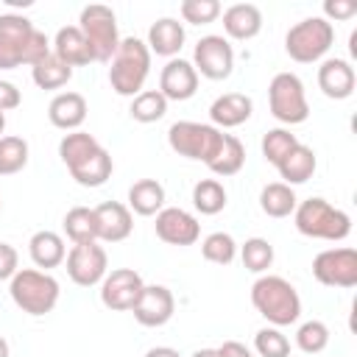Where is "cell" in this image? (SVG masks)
I'll use <instances>...</instances> for the list:
<instances>
[{
	"label": "cell",
	"instance_id": "36",
	"mask_svg": "<svg viewBox=\"0 0 357 357\" xmlns=\"http://www.w3.org/2000/svg\"><path fill=\"white\" fill-rule=\"evenodd\" d=\"M28 165V142L22 137H0V176H14Z\"/></svg>",
	"mask_w": 357,
	"mask_h": 357
},
{
	"label": "cell",
	"instance_id": "28",
	"mask_svg": "<svg viewBox=\"0 0 357 357\" xmlns=\"http://www.w3.org/2000/svg\"><path fill=\"white\" fill-rule=\"evenodd\" d=\"M98 148H100V142H98L92 134H86V131H70V134H64L61 142H59V156H61V162L67 165V170H73V167H78L84 159H89Z\"/></svg>",
	"mask_w": 357,
	"mask_h": 357
},
{
	"label": "cell",
	"instance_id": "4",
	"mask_svg": "<svg viewBox=\"0 0 357 357\" xmlns=\"http://www.w3.org/2000/svg\"><path fill=\"white\" fill-rule=\"evenodd\" d=\"M293 223L304 237L312 240H346L351 234V218L324 198H307L296 204Z\"/></svg>",
	"mask_w": 357,
	"mask_h": 357
},
{
	"label": "cell",
	"instance_id": "35",
	"mask_svg": "<svg viewBox=\"0 0 357 357\" xmlns=\"http://www.w3.org/2000/svg\"><path fill=\"white\" fill-rule=\"evenodd\" d=\"M201 254H204L206 262L229 265V262H234V257H237V243H234V237L226 234V231H212V234L204 237Z\"/></svg>",
	"mask_w": 357,
	"mask_h": 357
},
{
	"label": "cell",
	"instance_id": "32",
	"mask_svg": "<svg viewBox=\"0 0 357 357\" xmlns=\"http://www.w3.org/2000/svg\"><path fill=\"white\" fill-rule=\"evenodd\" d=\"M245 165V148L234 134H223V148L218 151V156L206 165L215 176H234L240 173Z\"/></svg>",
	"mask_w": 357,
	"mask_h": 357
},
{
	"label": "cell",
	"instance_id": "41",
	"mask_svg": "<svg viewBox=\"0 0 357 357\" xmlns=\"http://www.w3.org/2000/svg\"><path fill=\"white\" fill-rule=\"evenodd\" d=\"M178 11L192 25H209L220 17V3L218 0H184Z\"/></svg>",
	"mask_w": 357,
	"mask_h": 357
},
{
	"label": "cell",
	"instance_id": "9",
	"mask_svg": "<svg viewBox=\"0 0 357 357\" xmlns=\"http://www.w3.org/2000/svg\"><path fill=\"white\" fill-rule=\"evenodd\" d=\"M271 114L284 126H298L310 117V103L304 95V84L296 73H276L268 86Z\"/></svg>",
	"mask_w": 357,
	"mask_h": 357
},
{
	"label": "cell",
	"instance_id": "39",
	"mask_svg": "<svg viewBox=\"0 0 357 357\" xmlns=\"http://www.w3.org/2000/svg\"><path fill=\"white\" fill-rule=\"evenodd\" d=\"M296 145H298L296 134H290L287 128H271V131L262 137V156L276 167Z\"/></svg>",
	"mask_w": 357,
	"mask_h": 357
},
{
	"label": "cell",
	"instance_id": "29",
	"mask_svg": "<svg viewBox=\"0 0 357 357\" xmlns=\"http://www.w3.org/2000/svg\"><path fill=\"white\" fill-rule=\"evenodd\" d=\"M296 192L293 187H287L284 181H271L262 187L259 192V206L268 218H287L296 209Z\"/></svg>",
	"mask_w": 357,
	"mask_h": 357
},
{
	"label": "cell",
	"instance_id": "17",
	"mask_svg": "<svg viewBox=\"0 0 357 357\" xmlns=\"http://www.w3.org/2000/svg\"><path fill=\"white\" fill-rule=\"evenodd\" d=\"M354 84H357V75H354V67L346 59H326V61H321V67H318V86H321V92L326 98L346 100V98H351Z\"/></svg>",
	"mask_w": 357,
	"mask_h": 357
},
{
	"label": "cell",
	"instance_id": "7",
	"mask_svg": "<svg viewBox=\"0 0 357 357\" xmlns=\"http://www.w3.org/2000/svg\"><path fill=\"white\" fill-rule=\"evenodd\" d=\"M335 42V28L324 17H307L296 22L284 36V50L298 64H312L326 56Z\"/></svg>",
	"mask_w": 357,
	"mask_h": 357
},
{
	"label": "cell",
	"instance_id": "16",
	"mask_svg": "<svg viewBox=\"0 0 357 357\" xmlns=\"http://www.w3.org/2000/svg\"><path fill=\"white\" fill-rule=\"evenodd\" d=\"M159 92L165 100H190L198 92V73L184 59H170L159 75Z\"/></svg>",
	"mask_w": 357,
	"mask_h": 357
},
{
	"label": "cell",
	"instance_id": "49",
	"mask_svg": "<svg viewBox=\"0 0 357 357\" xmlns=\"http://www.w3.org/2000/svg\"><path fill=\"white\" fill-rule=\"evenodd\" d=\"M3 128H6V114L0 112V134H3Z\"/></svg>",
	"mask_w": 357,
	"mask_h": 357
},
{
	"label": "cell",
	"instance_id": "23",
	"mask_svg": "<svg viewBox=\"0 0 357 357\" xmlns=\"http://www.w3.org/2000/svg\"><path fill=\"white\" fill-rule=\"evenodd\" d=\"M145 45H148L151 53L173 59L184 45V25L173 17H162L148 28V42Z\"/></svg>",
	"mask_w": 357,
	"mask_h": 357
},
{
	"label": "cell",
	"instance_id": "13",
	"mask_svg": "<svg viewBox=\"0 0 357 357\" xmlns=\"http://www.w3.org/2000/svg\"><path fill=\"white\" fill-rule=\"evenodd\" d=\"M142 287H145V282L134 268H117L103 276L100 301H103V307H109L114 312H126V310H134L137 298L142 296Z\"/></svg>",
	"mask_w": 357,
	"mask_h": 357
},
{
	"label": "cell",
	"instance_id": "6",
	"mask_svg": "<svg viewBox=\"0 0 357 357\" xmlns=\"http://www.w3.org/2000/svg\"><path fill=\"white\" fill-rule=\"evenodd\" d=\"M167 142L178 156L198 159V162L209 165L218 156V151L223 148V131L209 123L178 120L167 128Z\"/></svg>",
	"mask_w": 357,
	"mask_h": 357
},
{
	"label": "cell",
	"instance_id": "15",
	"mask_svg": "<svg viewBox=\"0 0 357 357\" xmlns=\"http://www.w3.org/2000/svg\"><path fill=\"white\" fill-rule=\"evenodd\" d=\"M173 310H176V298L165 284H145L131 312L142 326H165L173 318Z\"/></svg>",
	"mask_w": 357,
	"mask_h": 357
},
{
	"label": "cell",
	"instance_id": "47",
	"mask_svg": "<svg viewBox=\"0 0 357 357\" xmlns=\"http://www.w3.org/2000/svg\"><path fill=\"white\" fill-rule=\"evenodd\" d=\"M192 357H218V349H198Z\"/></svg>",
	"mask_w": 357,
	"mask_h": 357
},
{
	"label": "cell",
	"instance_id": "44",
	"mask_svg": "<svg viewBox=\"0 0 357 357\" xmlns=\"http://www.w3.org/2000/svg\"><path fill=\"white\" fill-rule=\"evenodd\" d=\"M20 103H22L20 89H17L11 81H0V112L6 114V112H11V109H17Z\"/></svg>",
	"mask_w": 357,
	"mask_h": 357
},
{
	"label": "cell",
	"instance_id": "42",
	"mask_svg": "<svg viewBox=\"0 0 357 357\" xmlns=\"http://www.w3.org/2000/svg\"><path fill=\"white\" fill-rule=\"evenodd\" d=\"M324 20H351L357 14V3L354 0H326L324 3Z\"/></svg>",
	"mask_w": 357,
	"mask_h": 357
},
{
	"label": "cell",
	"instance_id": "8",
	"mask_svg": "<svg viewBox=\"0 0 357 357\" xmlns=\"http://www.w3.org/2000/svg\"><path fill=\"white\" fill-rule=\"evenodd\" d=\"M78 28L89 45L92 61H112V56L117 53L120 45V33H117V17L109 6L92 3L86 8H81L78 17Z\"/></svg>",
	"mask_w": 357,
	"mask_h": 357
},
{
	"label": "cell",
	"instance_id": "26",
	"mask_svg": "<svg viewBox=\"0 0 357 357\" xmlns=\"http://www.w3.org/2000/svg\"><path fill=\"white\" fill-rule=\"evenodd\" d=\"M128 209L142 218H151L165 209V187L156 178H139L128 190Z\"/></svg>",
	"mask_w": 357,
	"mask_h": 357
},
{
	"label": "cell",
	"instance_id": "1",
	"mask_svg": "<svg viewBox=\"0 0 357 357\" xmlns=\"http://www.w3.org/2000/svg\"><path fill=\"white\" fill-rule=\"evenodd\" d=\"M50 53V42L22 14H0V70L33 67Z\"/></svg>",
	"mask_w": 357,
	"mask_h": 357
},
{
	"label": "cell",
	"instance_id": "3",
	"mask_svg": "<svg viewBox=\"0 0 357 357\" xmlns=\"http://www.w3.org/2000/svg\"><path fill=\"white\" fill-rule=\"evenodd\" d=\"M151 73V50L142 39L126 36L117 45V53L112 56L109 67V84L123 98H137L145 86V78Z\"/></svg>",
	"mask_w": 357,
	"mask_h": 357
},
{
	"label": "cell",
	"instance_id": "40",
	"mask_svg": "<svg viewBox=\"0 0 357 357\" xmlns=\"http://www.w3.org/2000/svg\"><path fill=\"white\" fill-rule=\"evenodd\" d=\"M254 349L259 357H290V340L279 332V326H265L254 335Z\"/></svg>",
	"mask_w": 357,
	"mask_h": 357
},
{
	"label": "cell",
	"instance_id": "25",
	"mask_svg": "<svg viewBox=\"0 0 357 357\" xmlns=\"http://www.w3.org/2000/svg\"><path fill=\"white\" fill-rule=\"evenodd\" d=\"M315 151L312 148H307V145H296L279 165H276V170H279V176L284 178V184L287 187H293V184H304V181H310L312 178V173H315Z\"/></svg>",
	"mask_w": 357,
	"mask_h": 357
},
{
	"label": "cell",
	"instance_id": "38",
	"mask_svg": "<svg viewBox=\"0 0 357 357\" xmlns=\"http://www.w3.org/2000/svg\"><path fill=\"white\" fill-rule=\"evenodd\" d=\"M296 346L304 354H321L329 346V326L324 321H304L296 332Z\"/></svg>",
	"mask_w": 357,
	"mask_h": 357
},
{
	"label": "cell",
	"instance_id": "18",
	"mask_svg": "<svg viewBox=\"0 0 357 357\" xmlns=\"http://www.w3.org/2000/svg\"><path fill=\"white\" fill-rule=\"evenodd\" d=\"M95 218H98V240H103V243H120L134 229L131 209L126 204H120V201L98 204L95 206Z\"/></svg>",
	"mask_w": 357,
	"mask_h": 357
},
{
	"label": "cell",
	"instance_id": "48",
	"mask_svg": "<svg viewBox=\"0 0 357 357\" xmlns=\"http://www.w3.org/2000/svg\"><path fill=\"white\" fill-rule=\"evenodd\" d=\"M0 357H8V343H6L3 335H0Z\"/></svg>",
	"mask_w": 357,
	"mask_h": 357
},
{
	"label": "cell",
	"instance_id": "46",
	"mask_svg": "<svg viewBox=\"0 0 357 357\" xmlns=\"http://www.w3.org/2000/svg\"><path fill=\"white\" fill-rule=\"evenodd\" d=\"M145 357H181V354L176 349H170V346H153V349H148Z\"/></svg>",
	"mask_w": 357,
	"mask_h": 357
},
{
	"label": "cell",
	"instance_id": "27",
	"mask_svg": "<svg viewBox=\"0 0 357 357\" xmlns=\"http://www.w3.org/2000/svg\"><path fill=\"white\" fill-rule=\"evenodd\" d=\"M112 167H114V165H112V156H109V151L100 145L89 159H84L78 167H73L70 176H73L81 187H100V184L109 181Z\"/></svg>",
	"mask_w": 357,
	"mask_h": 357
},
{
	"label": "cell",
	"instance_id": "14",
	"mask_svg": "<svg viewBox=\"0 0 357 357\" xmlns=\"http://www.w3.org/2000/svg\"><path fill=\"white\" fill-rule=\"evenodd\" d=\"M153 226H156V237L167 245H192L201 237L198 220L181 206H167V209L156 212Z\"/></svg>",
	"mask_w": 357,
	"mask_h": 357
},
{
	"label": "cell",
	"instance_id": "43",
	"mask_svg": "<svg viewBox=\"0 0 357 357\" xmlns=\"http://www.w3.org/2000/svg\"><path fill=\"white\" fill-rule=\"evenodd\" d=\"M20 257H17V248L8 245V243H0V279H11L20 268Z\"/></svg>",
	"mask_w": 357,
	"mask_h": 357
},
{
	"label": "cell",
	"instance_id": "22",
	"mask_svg": "<svg viewBox=\"0 0 357 357\" xmlns=\"http://www.w3.org/2000/svg\"><path fill=\"white\" fill-rule=\"evenodd\" d=\"M53 56L59 61H64L67 67H81V64H89L92 61V53H89V45L81 33L78 25H64L56 31V39H53Z\"/></svg>",
	"mask_w": 357,
	"mask_h": 357
},
{
	"label": "cell",
	"instance_id": "45",
	"mask_svg": "<svg viewBox=\"0 0 357 357\" xmlns=\"http://www.w3.org/2000/svg\"><path fill=\"white\" fill-rule=\"evenodd\" d=\"M218 357H254L243 343H237V340H226L220 349H218Z\"/></svg>",
	"mask_w": 357,
	"mask_h": 357
},
{
	"label": "cell",
	"instance_id": "5",
	"mask_svg": "<svg viewBox=\"0 0 357 357\" xmlns=\"http://www.w3.org/2000/svg\"><path fill=\"white\" fill-rule=\"evenodd\" d=\"M8 293L14 298V304L28 312V315H47L56 304H59V282L47 273V271H36V268H22L11 276Z\"/></svg>",
	"mask_w": 357,
	"mask_h": 357
},
{
	"label": "cell",
	"instance_id": "34",
	"mask_svg": "<svg viewBox=\"0 0 357 357\" xmlns=\"http://www.w3.org/2000/svg\"><path fill=\"white\" fill-rule=\"evenodd\" d=\"M128 112H131V117H134L137 123H156V120L165 117L167 100H165V95H162L159 89H142V92L131 100Z\"/></svg>",
	"mask_w": 357,
	"mask_h": 357
},
{
	"label": "cell",
	"instance_id": "19",
	"mask_svg": "<svg viewBox=\"0 0 357 357\" xmlns=\"http://www.w3.org/2000/svg\"><path fill=\"white\" fill-rule=\"evenodd\" d=\"M251 98L243 95V92H226L220 98L212 100L209 106V120L215 128H234V126H243L248 117H251Z\"/></svg>",
	"mask_w": 357,
	"mask_h": 357
},
{
	"label": "cell",
	"instance_id": "12",
	"mask_svg": "<svg viewBox=\"0 0 357 357\" xmlns=\"http://www.w3.org/2000/svg\"><path fill=\"white\" fill-rule=\"evenodd\" d=\"M64 259H67V276L78 287H92V284L103 282L106 268H109L106 251H103V245H98V240L95 243H78V245H73Z\"/></svg>",
	"mask_w": 357,
	"mask_h": 357
},
{
	"label": "cell",
	"instance_id": "21",
	"mask_svg": "<svg viewBox=\"0 0 357 357\" xmlns=\"http://www.w3.org/2000/svg\"><path fill=\"white\" fill-rule=\"evenodd\" d=\"M223 31L231 39H254L262 31V11L254 3H234L223 11Z\"/></svg>",
	"mask_w": 357,
	"mask_h": 357
},
{
	"label": "cell",
	"instance_id": "30",
	"mask_svg": "<svg viewBox=\"0 0 357 357\" xmlns=\"http://www.w3.org/2000/svg\"><path fill=\"white\" fill-rule=\"evenodd\" d=\"M64 234L73 240V245H78V243H95L98 240V218H95V209H89V206H73L64 215Z\"/></svg>",
	"mask_w": 357,
	"mask_h": 357
},
{
	"label": "cell",
	"instance_id": "31",
	"mask_svg": "<svg viewBox=\"0 0 357 357\" xmlns=\"http://www.w3.org/2000/svg\"><path fill=\"white\" fill-rule=\"evenodd\" d=\"M31 78H33V84L39 89H59V86H64L73 78V67H67L64 61H59L53 56V50H50L45 59H39L31 67Z\"/></svg>",
	"mask_w": 357,
	"mask_h": 357
},
{
	"label": "cell",
	"instance_id": "24",
	"mask_svg": "<svg viewBox=\"0 0 357 357\" xmlns=\"http://www.w3.org/2000/svg\"><path fill=\"white\" fill-rule=\"evenodd\" d=\"M28 251H31L33 265H36V268H45V271L61 265L64 257H67V248H64L61 234H56V231H50V229L36 231V234L28 240Z\"/></svg>",
	"mask_w": 357,
	"mask_h": 357
},
{
	"label": "cell",
	"instance_id": "33",
	"mask_svg": "<svg viewBox=\"0 0 357 357\" xmlns=\"http://www.w3.org/2000/svg\"><path fill=\"white\" fill-rule=\"evenodd\" d=\"M192 206L201 215H218L226 206V190L218 178H201L192 187Z\"/></svg>",
	"mask_w": 357,
	"mask_h": 357
},
{
	"label": "cell",
	"instance_id": "20",
	"mask_svg": "<svg viewBox=\"0 0 357 357\" xmlns=\"http://www.w3.org/2000/svg\"><path fill=\"white\" fill-rule=\"evenodd\" d=\"M47 120L61 131H78L86 120V100L81 92H59L47 106Z\"/></svg>",
	"mask_w": 357,
	"mask_h": 357
},
{
	"label": "cell",
	"instance_id": "2",
	"mask_svg": "<svg viewBox=\"0 0 357 357\" xmlns=\"http://www.w3.org/2000/svg\"><path fill=\"white\" fill-rule=\"evenodd\" d=\"M251 304L254 310L273 326H290L301 315V298L296 287L282 276H259L251 284Z\"/></svg>",
	"mask_w": 357,
	"mask_h": 357
},
{
	"label": "cell",
	"instance_id": "37",
	"mask_svg": "<svg viewBox=\"0 0 357 357\" xmlns=\"http://www.w3.org/2000/svg\"><path fill=\"white\" fill-rule=\"evenodd\" d=\"M240 257H243L245 271L262 273V271H268V268L273 265V245H271L265 237H251V240L243 243Z\"/></svg>",
	"mask_w": 357,
	"mask_h": 357
},
{
	"label": "cell",
	"instance_id": "11",
	"mask_svg": "<svg viewBox=\"0 0 357 357\" xmlns=\"http://www.w3.org/2000/svg\"><path fill=\"white\" fill-rule=\"evenodd\" d=\"M192 67H195V73H201L204 78H212V81L229 78L234 70V50L229 45V39H223L218 33L201 36L192 50Z\"/></svg>",
	"mask_w": 357,
	"mask_h": 357
},
{
	"label": "cell",
	"instance_id": "10",
	"mask_svg": "<svg viewBox=\"0 0 357 357\" xmlns=\"http://www.w3.org/2000/svg\"><path fill=\"white\" fill-rule=\"evenodd\" d=\"M312 276L326 287H354L357 284V251L349 245L321 251L312 259Z\"/></svg>",
	"mask_w": 357,
	"mask_h": 357
}]
</instances>
